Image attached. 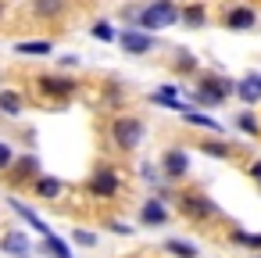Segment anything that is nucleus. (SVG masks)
I'll return each instance as SVG.
<instances>
[{"label": "nucleus", "mask_w": 261, "mask_h": 258, "mask_svg": "<svg viewBox=\"0 0 261 258\" xmlns=\"http://www.w3.org/2000/svg\"><path fill=\"white\" fill-rule=\"evenodd\" d=\"M182 18V11L175 8V0H150V4L140 8V18H136V29H165V26H175Z\"/></svg>", "instance_id": "1"}, {"label": "nucleus", "mask_w": 261, "mask_h": 258, "mask_svg": "<svg viewBox=\"0 0 261 258\" xmlns=\"http://www.w3.org/2000/svg\"><path fill=\"white\" fill-rule=\"evenodd\" d=\"M143 122L140 119H133V115H118L115 122H111V140H115V147H122V151H136L140 144H143Z\"/></svg>", "instance_id": "2"}, {"label": "nucleus", "mask_w": 261, "mask_h": 258, "mask_svg": "<svg viewBox=\"0 0 261 258\" xmlns=\"http://www.w3.org/2000/svg\"><path fill=\"white\" fill-rule=\"evenodd\" d=\"M175 201H179V212H182L186 219H193V222H204V219H215V215H218V204H215L204 190H186V194H179Z\"/></svg>", "instance_id": "3"}, {"label": "nucleus", "mask_w": 261, "mask_h": 258, "mask_svg": "<svg viewBox=\"0 0 261 258\" xmlns=\"http://www.w3.org/2000/svg\"><path fill=\"white\" fill-rule=\"evenodd\" d=\"M229 93H236V83H225V79H211V76H204L200 86L193 90V101L204 104V108H218Z\"/></svg>", "instance_id": "4"}, {"label": "nucleus", "mask_w": 261, "mask_h": 258, "mask_svg": "<svg viewBox=\"0 0 261 258\" xmlns=\"http://www.w3.org/2000/svg\"><path fill=\"white\" fill-rule=\"evenodd\" d=\"M161 172H165V179H182V176L190 172V154H186L182 147L165 151V158H161Z\"/></svg>", "instance_id": "5"}, {"label": "nucleus", "mask_w": 261, "mask_h": 258, "mask_svg": "<svg viewBox=\"0 0 261 258\" xmlns=\"http://www.w3.org/2000/svg\"><path fill=\"white\" fill-rule=\"evenodd\" d=\"M118 47L129 51V54H147V51L154 47V36L143 33V29H122V33H118Z\"/></svg>", "instance_id": "6"}, {"label": "nucleus", "mask_w": 261, "mask_h": 258, "mask_svg": "<svg viewBox=\"0 0 261 258\" xmlns=\"http://www.w3.org/2000/svg\"><path fill=\"white\" fill-rule=\"evenodd\" d=\"M90 194H97V197H115V194H118V172L97 169V172L90 176Z\"/></svg>", "instance_id": "7"}, {"label": "nucleus", "mask_w": 261, "mask_h": 258, "mask_svg": "<svg viewBox=\"0 0 261 258\" xmlns=\"http://www.w3.org/2000/svg\"><path fill=\"white\" fill-rule=\"evenodd\" d=\"M236 97L243 104H257L261 101V72H247L240 83H236Z\"/></svg>", "instance_id": "8"}, {"label": "nucleus", "mask_w": 261, "mask_h": 258, "mask_svg": "<svg viewBox=\"0 0 261 258\" xmlns=\"http://www.w3.org/2000/svg\"><path fill=\"white\" fill-rule=\"evenodd\" d=\"M140 222H143V226H165V222H168L165 201H161V197H150V201L140 208Z\"/></svg>", "instance_id": "9"}, {"label": "nucleus", "mask_w": 261, "mask_h": 258, "mask_svg": "<svg viewBox=\"0 0 261 258\" xmlns=\"http://www.w3.org/2000/svg\"><path fill=\"white\" fill-rule=\"evenodd\" d=\"M225 26L236 29V33H243V29H254V26H257V15H254L250 8H232V11L225 15Z\"/></svg>", "instance_id": "10"}, {"label": "nucleus", "mask_w": 261, "mask_h": 258, "mask_svg": "<svg viewBox=\"0 0 261 258\" xmlns=\"http://www.w3.org/2000/svg\"><path fill=\"white\" fill-rule=\"evenodd\" d=\"M11 208H15V212H18V215H22V219H25V222H29V226L40 233V237H50V226H47V222H43V219H40V215H36L29 204H22L18 197H11Z\"/></svg>", "instance_id": "11"}, {"label": "nucleus", "mask_w": 261, "mask_h": 258, "mask_svg": "<svg viewBox=\"0 0 261 258\" xmlns=\"http://www.w3.org/2000/svg\"><path fill=\"white\" fill-rule=\"evenodd\" d=\"M40 86H43L50 97H68V93L75 90V83H72V79H65V76H43V79H40Z\"/></svg>", "instance_id": "12"}, {"label": "nucleus", "mask_w": 261, "mask_h": 258, "mask_svg": "<svg viewBox=\"0 0 261 258\" xmlns=\"http://www.w3.org/2000/svg\"><path fill=\"white\" fill-rule=\"evenodd\" d=\"M61 190H65V183H61V179H54V176H36V194H40L43 201L61 197Z\"/></svg>", "instance_id": "13"}, {"label": "nucleus", "mask_w": 261, "mask_h": 258, "mask_svg": "<svg viewBox=\"0 0 261 258\" xmlns=\"http://www.w3.org/2000/svg\"><path fill=\"white\" fill-rule=\"evenodd\" d=\"M165 251L168 254H175V258H197L200 251H197V244H190V240H175V237H168L165 240Z\"/></svg>", "instance_id": "14"}, {"label": "nucleus", "mask_w": 261, "mask_h": 258, "mask_svg": "<svg viewBox=\"0 0 261 258\" xmlns=\"http://www.w3.org/2000/svg\"><path fill=\"white\" fill-rule=\"evenodd\" d=\"M11 169H15V172H11L15 179H29V176H40V161H36L33 154H25V158H18V161H15Z\"/></svg>", "instance_id": "15"}, {"label": "nucleus", "mask_w": 261, "mask_h": 258, "mask_svg": "<svg viewBox=\"0 0 261 258\" xmlns=\"http://www.w3.org/2000/svg\"><path fill=\"white\" fill-rule=\"evenodd\" d=\"M0 111H4L8 119H18L22 115V97L15 90H4V93H0Z\"/></svg>", "instance_id": "16"}, {"label": "nucleus", "mask_w": 261, "mask_h": 258, "mask_svg": "<svg viewBox=\"0 0 261 258\" xmlns=\"http://www.w3.org/2000/svg\"><path fill=\"white\" fill-rule=\"evenodd\" d=\"M0 247L11 251V254H18V258H25V254H29V240H25V233H8Z\"/></svg>", "instance_id": "17"}, {"label": "nucleus", "mask_w": 261, "mask_h": 258, "mask_svg": "<svg viewBox=\"0 0 261 258\" xmlns=\"http://www.w3.org/2000/svg\"><path fill=\"white\" fill-rule=\"evenodd\" d=\"M33 8H36L40 18H58V15L65 11V0H36Z\"/></svg>", "instance_id": "18"}, {"label": "nucleus", "mask_w": 261, "mask_h": 258, "mask_svg": "<svg viewBox=\"0 0 261 258\" xmlns=\"http://www.w3.org/2000/svg\"><path fill=\"white\" fill-rule=\"evenodd\" d=\"M43 247H47V251H50L54 258H72V251H68V244H65L61 237H54V233H50V237H43Z\"/></svg>", "instance_id": "19"}, {"label": "nucleus", "mask_w": 261, "mask_h": 258, "mask_svg": "<svg viewBox=\"0 0 261 258\" xmlns=\"http://www.w3.org/2000/svg\"><path fill=\"white\" fill-rule=\"evenodd\" d=\"M182 22H186V26H193V29H200V26L207 22V11H204L200 4H193V8H186V11H182Z\"/></svg>", "instance_id": "20"}, {"label": "nucleus", "mask_w": 261, "mask_h": 258, "mask_svg": "<svg viewBox=\"0 0 261 258\" xmlns=\"http://www.w3.org/2000/svg\"><path fill=\"white\" fill-rule=\"evenodd\" d=\"M182 119H186V122H190V126H207V129H215V133H218V129H222V126H218V122H215V119H207V115H200V111H197V108H190V111H186V115H182Z\"/></svg>", "instance_id": "21"}, {"label": "nucleus", "mask_w": 261, "mask_h": 258, "mask_svg": "<svg viewBox=\"0 0 261 258\" xmlns=\"http://www.w3.org/2000/svg\"><path fill=\"white\" fill-rule=\"evenodd\" d=\"M236 122H240V129H243L247 136H261V122H257V119H254L250 111H243V115H240Z\"/></svg>", "instance_id": "22"}, {"label": "nucleus", "mask_w": 261, "mask_h": 258, "mask_svg": "<svg viewBox=\"0 0 261 258\" xmlns=\"http://www.w3.org/2000/svg\"><path fill=\"white\" fill-rule=\"evenodd\" d=\"M200 151H204V154H211V158H229V154H232L222 140H204V144H200Z\"/></svg>", "instance_id": "23"}, {"label": "nucleus", "mask_w": 261, "mask_h": 258, "mask_svg": "<svg viewBox=\"0 0 261 258\" xmlns=\"http://www.w3.org/2000/svg\"><path fill=\"white\" fill-rule=\"evenodd\" d=\"M232 240L243 247H261V233H247V229H232Z\"/></svg>", "instance_id": "24"}, {"label": "nucleus", "mask_w": 261, "mask_h": 258, "mask_svg": "<svg viewBox=\"0 0 261 258\" xmlns=\"http://www.w3.org/2000/svg\"><path fill=\"white\" fill-rule=\"evenodd\" d=\"M90 33H93L97 40H104V43H115V40H118V33H115V29H111L108 22H97V26H93Z\"/></svg>", "instance_id": "25"}, {"label": "nucleus", "mask_w": 261, "mask_h": 258, "mask_svg": "<svg viewBox=\"0 0 261 258\" xmlns=\"http://www.w3.org/2000/svg\"><path fill=\"white\" fill-rule=\"evenodd\" d=\"M18 54H50V43L36 40V43H18Z\"/></svg>", "instance_id": "26"}, {"label": "nucleus", "mask_w": 261, "mask_h": 258, "mask_svg": "<svg viewBox=\"0 0 261 258\" xmlns=\"http://www.w3.org/2000/svg\"><path fill=\"white\" fill-rule=\"evenodd\" d=\"M15 165V151H11V144H4V140H0V172H4V169H11Z\"/></svg>", "instance_id": "27"}, {"label": "nucleus", "mask_w": 261, "mask_h": 258, "mask_svg": "<svg viewBox=\"0 0 261 258\" xmlns=\"http://www.w3.org/2000/svg\"><path fill=\"white\" fill-rule=\"evenodd\" d=\"M72 240H75V244H83V247H93V244H97V233H90V229H75V233H72Z\"/></svg>", "instance_id": "28"}, {"label": "nucleus", "mask_w": 261, "mask_h": 258, "mask_svg": "<svg viewBox=\"0 0 261 258\" xmlns=\"http://www.w3.org/2000/svg\"><path fill=\"white\" fill-rule=\"evenodd\" d=\"M179 68H182V72H193V68H197V61H193V58L182 51V54H179Z\"/></svg>", "instance_id": "29"}, {"label": "nucleus", "mask_w": 261, "mask_h": 258, "mask_svg": "<svg viewBox=\"0 0 261 258\" xmlns=\"http://www.w3.org/2000/svg\"><path fill=\"white\" fill-rule=\"evenodd\" d=\"M140 176H143V179H150V183H158V172H154V165H147V161L140 165Z\"/></svg>", "instance_id": "30"}, {"label": "nucleus", "mask_w": 261, "mask_h": 258, "mask_svg": "<svg viewBox=\"0 0 261 258\" xmlns=\"http://www.w3.org/2000/svg\"><path fill=\"white\" fill-rule=\"evenodd\" d=\"M111 229H115V233H122V237H129V233H133L125 222H111Z\"/></svg>", "instance_id": "31"}, {"label": "nucleus", "mask_w": 261, "mask_h": 258, "mask_svg": "<svg viewBox=\"0 0 261 258\" xmlns=\"http://www.w3.org/2000/svg\"><path fill=\"white\" fill-rule=\"evenodd\" d=\"M250 176H254V183L261 186V161H254V165H250Z\"/></svg>", "instance_id": "32"}, {"label": "nucleus", "mask_w": 261, "mask_h": 258, "mask_svg": "<svg viewBox=\"0 0 261 258\" xmlns=\"http://www.w3.org/2000/svg\"><path fill=\"white\" fill-rule=\"evenodd\" d=\"M257 258H261V254H257Z\"/></svg>", "instance_id": "33"}]
</instances>
